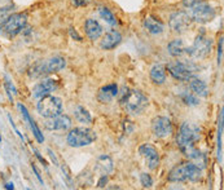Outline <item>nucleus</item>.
<instances>
[{"instance_id":"1","label":"nucleus","mask_w":224,"mask_h":190,"mask_svg":"<svg viewBox=\"0 0 224 190\" xmlns=\"http://www.w3.org/2000/svg\"><path fill=\"white\" fill-rule=\"evenodd\" d=\"M122 103L128 113L132 115H139L148 107L149 100L145 94L139 89H126V93H123Z\"/></svg>"},{"instance_id":"2","label":"nucleus","mask_w":224,"mask_h":190,"mask_svg":"<svg viewBox=\"0 0 224 190\" xmlns=\"http://www.w3.org/2000/svg\"><path fill=\"white\" fill-rule=\"evenodd\" d=\"M27 23V16L25 13H11L0 23V34L7 38L16 36L25 29Z\"/></svg>"},{"instance_id":"3","label":"nucleus","mask_w":224,"mask_h":190,"mask_svg":"<svg viewBox=\"0 0 224 190\" xmlns=\"http://www.w3.org/2000/svg\"><path fill=\"white\" fill-rule=\"evenodd\" d=\"M96 133L87 127H75L66 136V142L71 148H83L88 146L96 140Z\"/></svg>"},{"instance_id":"4","label":"nucleus","mask_w":224,"mask_h":190,"mask_svg":"<svg viewBox=\"0 0 224 190\" xmlns=\"http://www.w3.org/2000/svg\"><path fill=\"white\" fill-rule=\"evenodd\" d=\"M62 107H64L62 100L60 97L52 96V94L39 98V101L36 103L38 113L42 116H44V118H52V116L61 114Z\"/></svg>"},{"instance_id":"5","label":"nucleus","mask_w":224,"mask_h":190,"mask_svg":"<svg viewBox=\"0 0 224 190\" xmlns=\"http://www.w3.org/2000/svg\"><path fill=\"white\" fill-rule=\"evenodd\" d=\"M200 132H201L200 128L194 123L184 122L182 124V127H180V132L178 135V139H176V142H178V146L180 148V150L194 145V142H197L201 137Z\"/></svg>"},{"instance_id":"6","label":"nucleus","mask_w":224,"mask_h":190,"mask_svg":"<svg viewBox=\"0 0 224 190\" xmlns=\"http://www.w3.org/2000/svg\"><path fill=\"white\" fill-rule=\"evenodd\" d=\"M211 49H213V40L205 35H198L193 45L191 48H187V53L192 58L202 60L211 53Z\"/></svg>"},{"instance_id":"7","label":"nucleus","mask_w":224,"mask_h":190,"mask_svg":"<svg viewBox=\"0 0 224 190\" xmlns=\"http://www.w3.org/2000/svg\"><path fill=\"white\" fill-rule=\"evenodd\" d=\"M167 70L172 78L178 80H189L194 75V67L192 63L182 62V61H172L167 65Z\"/></svg>"},{"instance_id":"8","label":"nucleus","mask_w":224,"mask_h":190,"mask_svg":"<svg viewBox=\"0 0 224 190\" xmlns=\"http://www.w3.org/2000/svg\"><path fill=\"white\" fill-rule=\"evenodd\" d=\"M191 23H192L191 14H188L187 12H183V11L172 13L170 17V21H169L170 29L174 32H178V34L187 31V30L191 27Z\"/></svg>"},{"instance_id":"9","label":"nucleus","mask_w":224,"mask_h":190,"mask_svg":"<svg viewBox=\"0 0 224 190\" xmlns=\"http://www.w3.org/2000/svg\"><path fill=\"white\" fill-rule=\"evenodd\" d=\"M191 17H192V20H194L198 23L210 22L215 17V9L211 5H209V4H205L204 2L198 3L192 7Z\"/></svg>"},{"instance_id":"10","label":"nucleus","mask_w":224,"mask_h":190,"mask_svg":"<svg viewBox=\"0 0 224 190\" xmlns=\"http://www.w3.org/2000/svg\"><path fill=\"white\" fill-rule=\"evenodd\" d=\"M152 132L158 139H166L172 133L171 120L166 116H156L152 120Z\"/></svg>"},{"instance_id":"11","label":"nucleus","mask_w":224,"mask_h":190,"mask_svg":"<svg viewBox=\"0 0 224 190\" xmlns=\"http://www.w3.org/2000/svg\"><path fill=\"white\" fill-rule=\"evenodd\" d=\"M71 119L69 115L58 114L52 118H47L44 127L49 131H67L71 127Z\"/></svg>"},{"instance_id":"12","label":"nucleus","mask_w":224,"mask_h":190,"mask_svg":"<svg viewBox=\"0 0 224 190\" xmlns=\"http://www.w3.org/2000/svg\"><path fill=\"white\" fill-rule=\"evenodd\" d=\"M139 153L148 163L149 170H156L159 164V155L156 148L150 144H143L139 148Z\"/></svg>"},{"instance_id":"13","label":"nucleus","mask_w":224,"mask_h":190,"mask_svg":"<svg viewBox=\"0 0 224 190\" xmlns=\"http://www.w3.org/2000/svg\"><path fill=\"white\" fill-rule=\"evenodd\" d=\"M57 88H58V85H57V81H56V80H53V79H44L43 81L38 83L35 87H34L33 97H35V98L39 100V98L44 97V96H48V94L54 92Z\"/></svg>"},{"instance_id":"14","label":"nucleus","mask_w":224,"mask_h":190,"mask_svg":"<svg viewBox=\"0 0 224 190\" xmlns=\"http://www.w3.org/2000/svg\"><path fill=\"white\" fill-rule=\"evenodd\" d=\"M120 41H122V35H120L117 30H110V31H107L102 36L100 47L105 51H111L115 47H118L120 44Z\"/></svg>"},{"instance_id":"15","label":"nucleus","mask_w":224,"mask_h":190,"mask_svg":"<svg viewBox=\"0 0 224 190\" xmlns=\"http://www.w3.org/2000/svg\"><path fill=\"white\" fill-rule=\"evenodd\" d=\"M118 94L117 84H107L98 89L97 92V100L101 103H110Z\"/></svg>"},{"instance_id":"16","label":"nucleus","mask_w":224,"mask_h":190,"mask_svg":"<svg viewBox=\"0 0 224 190\" xmlns=\"http://www.w3.org/2000/svg\"><path fill=\"white\" fill-rule=\"evenodd\" d=\"M167 180L170 182H184L188 180V163H182L170 171Z\"/></svg>"},{"instance_id":"17","label":"nucleus","mask_w":224,"mask_h":190,"mask_svg":"<svg viewBox=\"0 0 224 190\" xmlns=\"http://www.w3.org/2000/svg\"><path fill=\"white\" fill-rule=\"evenodd\" d=\"M18 109L21 110V113H22V115H23V119L26 120V122L29 123V127H30V129L33 131V133H34V137L36 139V141L39 142V144H43L44 142V136H43V133L40 132V129L38 128V126H36V123L34 122V119L30 116V114H29V111H27V109L25 107L22 103H18Z\"/></svg>"},{"instance_id":"18","label":"nucleus","mask_w":224,"mask_h":190,"mask_svg":"<svg viewBox=\"0 0 224 190\" xmlns=\"http://www.w3.org/2000/svg\"><path fill=\"white\" fill-rule=\"evenodd\" d=\"M84 31L91 40H96L102 35V26L96 20L88 18L84 22Z\"/></svg>"},{"instance_id":"19","label":"nucleus","mask_w":224,"mask_h":190,"mask_svg":"<svg viewBox=\"0 0 224 190\" xmlns=\"http://www.w3.org/2000/svg\"><path fill=\"white\" fill-rule=\"evenodd\" d=\"M95 170L98 171L102 175H107L113 171V159L109 155L102 154L96 159V164H95Z\"/></svg>"},{"instance_id":"20","label":"nucleus","mask_w":224,"mask_h":190,"mask_svg":"<svg viewBox=\"0 0 224 190\" xmlns=\"http://www.w3.org/2000/svg\"><path fill=\"white\" fill-rule=\"evenodd\" d=\"M144 27L149 34L152 35H158V34H162L163 30H165V26L159 20L154 18L152 16H148L144 20Z\"/></svg>"},{"instance_id":"21","label":"nucleus","mask_w":224,"mask_h":190,"mask_svg":"<svg viewBox=\"0 0 224 190\" xmlns=\"http://www.w3.org/2000/svg\"><path fill=\"white\" fill-rule=\"evenodd\" d=\"M150 79L154 84L161 85L166 81V66L161 63L154 65L150 70Z\"/></svg>"},{"instance_id":"22","label":"nucleus","mask_w":224,"mask_h":190,"mask_svg":"<svg viewBox=\"0 0 224 190\" xmlns=\"http://www.w3.org/2000/svg\"><path fill=\"white\" fill-rule=\"evenodd\" d=\"M45 67H47L48 74L58 72L66 67V60L64 57H60V56H54V57L49 58L48 61H45Z\"/></svg>"},{"instance_id":"23","label":"nucleus","mask_w":224,"mask_h":190,"mask_svg":"<svg viewBox=\"0 0 224 190\" xmlns=\"http://www.w3.org/2000/svg\"><path fill=\"white\" fill-rule=\"evenodd\" d=\"M191 83H189V87H191V90L196 96H200V97H207L209 96V88L206 83L204 80L201 79H197V78H192Z\"/></svg>"},{"instance_id":"24","label":"nucleus","mask_w":224,"mask_h":190,"mask_svg":"<svg viewBox=\"0 0 224 190\" xmlns=\"http://www.w3.org/2000/svg\"><path fill=\"white\" fill-rule=\"evenodd\" d=\"M167 51H169L170 56H172V57H182V56L187 53V48H185L182 39L171 40L169 43V45H167Z\"/></svg>"},{"instance_id":"25","label":"nucleus","mask_w":224,"mask_h":190,"mask_svg":"<svg viewBox=\"0 0 224 190\" xmlns=\"http://www.w3.org/2000/svg\"><path fill=\"white\" fill-rule=\"evenodd\" d=\"M74 116L79 123H83V124H91L92 123V116L84 106H80V105L76 106L74 109Z\"/></svg>"},{"instance_id":"26","label":"nucleus","mask_w":224,"mask_h":190,"mask_svg":"<svg viewBox=\"0 0 224 190\" xmlns=\"http://www.w3.org/2000/svg\"><path fill=\"white\" fill-rule=\"evenodd\" d=\"M47 74H48V71H47V67H45V62L43 61L36 62L29 71V75L33 79H39V78L45 76Z\"/></svg>"},{"instance_id":"27","label":"nucleus","mask_w":224,"mask_h":190,"mask_svg":"<svg viewBox=\"0 0 224 190\" xmlns=\"http://www.w3.org/2000/svg\"><path fill=\"white\" fill-rule=\"evenodd\" d=\"M201 176H202L201 168L194 163H188V180L197 182L198 180H201Z\"/></svg>"},{"instance_id":"28","label":"nucleus","mask_w":224,"mask_h":190,"mask_svg":"<svg viewBox=\"0 0 224 190\" xmlns=\"http://www.w3.org/2000/svg\"><path fill=\"white\" fill-rule=\"evenodd\" d=\"M13 9V2L12 0H0V20H5L11 14Z\"/></svg>"},{"instance_id":"29","label":"nucleus","mask_w":224,"mask_h":190,"mask_svg":"<svg viewBox=\"0 0 224 190\" xmlns=\"http://www.w3.org/2000/svg\"><path fill=\"white\" fill-rule=\"evenodd\" d=\"M98 13H100L101 18L104 20L105 22L109 23L110 26H115V25H117V20H115L114 14L109 9H107V8H104V7L100 8V9H98Z\"/></svg>"},{"instance_id":"30","label":"nucleus","mask_w":224,"mask_h":190,"mask_svg":"<svg viewBox=\"0 0 224 190\" xmlns=\"http://www.w3.org/2000/svg\"><path fill=\"white\" fill-rule=\"evenodd\" d=\"M180 98L183 100L184 103H187V105H189V106H197L198 103H200V100L191 93H182L180 94Z\"/></svg>"},{"instance_id":"31","label":"nucleus","mask_w":224,"mask_h":190,"mask_svg":"<svg viewBox=\"0 0 224 190\" xmlns=\"http://www.w3.org/2000/svg\"><path fill=\"white\" fill-rule=\"evenodd\" d=\"M222 133H223V110L220 111V120H219V135H218V157L222 161Z\"/></svg>"},{"instance_id":"32","label":"nucleus","mask_w":224,"mask_h":190,"mask_svg":"<svg viewBox=\"0 0 224 190\" xmlns=\"http://www.w3.org/2000/svg\"><path fill=\"white\" fill-rule=\"evenodd\" d=\"M140 182L144 188H150L153 185V180L150 177V175L148 173H141L140 175Z\"/></svg>"},{"instance_id":"33","label":"nucleus","mask_w":224,"mask_h":190,"mask_svg":"<svg viewBox=\"0 0 224 190\" xmlns=\"http://www.w3.org/2000/svg\"><path fill=\"white\" fill-rule=\"evenodd\" d=\"M222 58H223V36L219 39V47H218V65L222 63Z\"/></svg>"},{"instance_id":"34","label":"nucleus","mask_w":224,"mask_h":190,"mask_svg":"<svg viewBox=\"0 0 224 190\" xmlns=\"http://www.w3.org/2000/svg\"><path fill=\"white\" fill-rule=\"evenodd\" d=\"M91 3V0H71V4L76 8H80V7H86Z\"/></svg>"},{"instance_id":"35","label":"nucleus","mask_w":224,"mask_h":190,"mask_svg":"<svg viewBox=\"0 0 224 190\" xmlns=\"http://www.w3.org/2000/svg\"><path fill=\"white\" fill-rule=\"evenodd\" d=\"M205 0H183V5L187 7V8H192L193 5H196L198 3H202Z\"/></svg>"},{"instance_id":"36","label":"nucleus","mask_w":224,"mask_h":190,"mask_svg":"<svg viewBox=\"0 0 224 190\" xmlns=\"http://www.w3.org/2000/svg\"><path fill=\"white\" fill-rule=\"evenodd\" d=\"M107 181H109V177H107V175H102L100 180H98V182H97V188H105V185L107 184Z\"/></svg>"},{"instance_id":"37","label":"nucleus","mask_w":224,"mask_h":190,"mask_svg":"<svg viewBox=\"0 0 224 190\" xmlns=\"http://www.w3.org/2000/svg\"><path fill=\"white\" fill-rule=\"evenodd\" d=\"M124 129H126V133H131L133 131V123L130 120H124Z\"/></svg>"},{"instance_id":"38","label":"nucleus","mask_w":224,"mask_h":190,"mask_svg":"<svg viewBox=\"0 0 224 190\" xmlns=\"http://www.w3.org/2000/svg\"><path fill=\"white\" fill-rule=\"evenodd\" d=\"M70 36H71L73 39H75V40H78V41L82 40V36L79 35L78 32H76V30H75V29H70Z\"/></svg>"},{"instance_id":"39","label":"nucleus","mask_w":224,"mask_h":190,"mask_svg":"<svg viewBox=\"0 0 224 190\" xmlns=\"http://www.w3.org/2000/svg\"><path fill=\"white\" fill-rule=\"evenodd\" d=\"M33 171H34V173H35V176H36V179L39 180V182L43 185V179H42V176H40V173H39V171L36 170V167L35 166H33Z\"/></svg>"},{"instance_id":"40","label":"nucleus","mask_w":224,"mask_h":190,"mask_svg":"<svg viewBox=\"0 0 224 190\" xmlns=\"http://www.w3.org/2000/svg\"><path fill=\"white\" fill-rule=\"evenodd\" d=\"M33 150H34V153H35V155H36V158H38V159H39V161H40V162H42V163H43V164H44V166H47V163H45V161H44V159H43V158H42V155L39 154V152H36V150H35V149H33Z\"/></svg>"},{"instance_id":"41","label":"nucleus","mask_w":224,"mask_h":190,"mask_svg":"<svg viewBox=\"0 0 224 190\" xmlns=\"http://www.w3.org/2000/svg\"><path fill=\"white\" fill-rule=\"evenodd\" d=\"M4 188H5V189H8V190H13L14 189V184L13 182H8V184H5V186H4Z\"/></svg>"},{"instance_id":"42","label":"nucleus","mask_w":224,"mask_h":190,"mask_svg":"<svg viewBox=\"0 0 224 190\" xmlns=\"http://www.w3.org/2000/svg\"><path fill=\"white\" fill-rule=\"evenodd\" d=\"M0 142H2V136H0Z\"/></svg>"}]
</instances>
